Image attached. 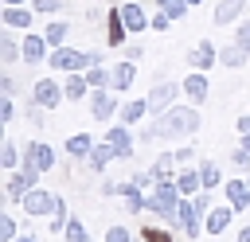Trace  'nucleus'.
Here are the masks:
<instances>
[{
	"label": "nucleus",
	"mask_w": 250,
	"mask_h": 242,
	"mask_svg": "<svg viewBox=\"0 0 250 242\" xmlns=\"http://www.w3.org/2000/svg\"><path fill=\"white\" fill-rule=\"evenodd\" d=\"M199 113L191 109V105H172L168 113H160V121H152L141 137L145 141H156V137H188V133H195L199 129Z\"/></svg>",
	"instance_id": "1"
},
{
	"label": "nucleus",
	"mask_w": 250,
	"mask_h": 242,
	"mask_svg": "<svg viewBox=\"0 0 250 242\" xmlns=\"http://www.w3.org/2000/svg\"><path fill=\"white\" fill-rule=\"evenodd\" d=\"M55 70H62V74H74V70H90V66H98L102 62V55L98 51H74V47H59V51H51V59H47Z\"/></svg>",
	"instance_id": "2"
},
{
	"label": "nucleus",
	"mask_w": 250,
	"mask_h": 242,
	"mask_svg": "<svg viewBox=\"0 0 250 242\" xmlns=\"http://www.w3.org/2000/svg\"><path fill=\"white\" fill-rule=\"evenodd\" d=\"M145 207H148V211H156L160 219H168V222H172V219L180 215V187H176L172 180H164V183H156Z\"/></svg>",
	"instance_id": "3"
},
{
	"label": "nucleus",
	"mask_w": 250,
	"mask_h": 242,
	"mask_svg": "<svg viewBox=\"0 0 250 242\" xmlns=\"http://www.w3.org/2000/svg\"><path fill=\"white\" fill-rule=\"evenodd\" d=\"M59 203H62V199H55L51 191H39V187H31V191L20 199V207H23L27 215H55Z\"/></svg>",
	"instance_id": "4"
},
{
	"label": "nucleus",
	"mask_w": 250,
	"mask_h": 242,
	"mask_svg": "<svg viewBox=\"0 0 250 242\" xmlns=\"http://www.w3.org/2000/svg\"><path fill=\"white\" fill-rule=\"evenodd\" d=\"M62 98H66V94H62V86H59L55 78H39V82L31 86V101L43 105V109H55Z\"/></svg>",
	"instance_id": "5"
},
{
	"label": "nucleus",
	"mask_w": 250,
	"mask_h": 242,
	"mask_svg": "<svg viewBox=\"0 0 250 242\" xmlns=\"http://www.w3.org/2000/svg\"><path fill=\"white\" fill-rule=\"evenodd\" d=\"M176 94H180V86H176V82H156V86H152V94H148L145 101H148V109H152V113H168V109H172V101H176Z\"/></svg>",
	"instance_id": "6"
},
{
	"label": "nucleus",
	"mask_w": 250,
	"mask_h": 242,
	"mask_svg": "<svg viewBox=\"0 0 250 242\" xmlns=\"http://www.w3.org/2000/svg\"><path fill=\"white\" fill-rule=\"evenodd\" d=\"M51 164H55V152H51V144H43V141H31V144L23 148V168L47 172Z\"/></svg>",
	"instance_id": "7"
},
{
	"label": "nucleus",
	"mask_w": 250,
	"mask_h": 242,
	"mask_svg": "<svg viewBox=\"0 0 250 242\" xmlns=\"http://www.w3.org/2000/svg\"><path fill=\"white\" fill-rule=\"evenodd\" d=\"M188 59H191V66H195V70H207V66H215V62H219V47H215V43H207V39H199V43L191 47V55H188Z\"/></svg>",
	"instance_id": "8"
},
{
	"label": "nucleus",
	"mask_w": 250,
	"mask_h": 242,
	"mask_svg": "<svg viewBox=\"0 0 250 242\" xmlns=\"http://www.w3.org/2000/svg\"><path fill=\"white\" fill-rule=\"evenodd\" d=\"M35 180H39V172H35V168H23V172H16V176L8 180V199H23V195L35 187Z\"/></svg>",
	"instance_id": "9"
},
{
	"label": "nucleus",
	"mask_w": 250,
	"mask_h": 242,
	"mask_svg": "<svg viewBox=\"0 0 250 242\" xmlns=\"http://www.w3.org/2000/svg\"><path fill=\"white\" fill-rule=\"evenodd\" d=\"M121 20H125V27L129 31H145V27H152V16H145V8L141 4H121Z\"/></svg>",
	"instance_id": "10"
},
{
	"label": "nucleus",
	"mask_w": 250,
	"mask_h": 242,
	"mask_svg": "<svg viewBox=\"0 0 250 242\" xmlns=\"http://www.w3.org/2000/svg\"><path fill=\"white\" fill-rule=\"evenodd\" d=\"M113 109H117L113 94H109V90H94V98H90V113H94V121H109Z\"/></svg>",
	"instance_id": "11"
},
{
	"label": "nucleus",
	"mask_w": 250,
	"mask_h": 242,
	"mask_svg": "<svg viewBox=\"0 0 250 242\" xmlns=\"http://www.w3.org/2000/svg\"><path fill=\"white\" fill-rule=\"evenodd\" d=\"M199 215H203V211L195 207V199H191V203H180V215H176V219H180V226L188 230V238L199 234Z\"/></svg>",
	"instance_id": "12"
},
{
	"label": "nucleus",
	"mask_w": 250,
	"mask_h": 242,
	"mask_svg": "<svg viewBox=\"0 0 250 242\" xmlns=\"http://www.w3.org/2000/svg\"><path fill=\"white\" fill-rule=\"evenodd\" d=\"M227 199H230L234 211H246V207H250V183H246V180H230V183H227Z\"/></svg>",
	"instance_id": "13"
},
{
	"label": "nucleus",
	"mask_w": 250,
	"mask_h": 242,
	"mask_svg": "<svg viewBox=\"0 0 250 242\" xmlns=\"http://www.w3.org/2000/svg\"><path fill=\"white\" fill-rule=\"evenodd\" d=\"M242 8H246V0H219L215 4V23H234L238 16H242Z\"/></svg>",
	"instance_id": "14"
},
{
	"label": "nucleus",
	"mask_w": 250,
	"mask_h": 242,
	"mask_svg": "<svg viewBox=\"0 0 250 242\" xmlns=\"http://www.w3.org/2000/svg\"><path fill=\"white\" fill-rule=\"evenodd\" d=\"M23 59H27V62L51 59V55H47V35H27V39H23Z\"/></svg>",
	"instance_id": "15"
},
{
	"label": "nucleus",
	"mask_w": 250,
	"mask_h": 242,
	"mask_svg": "<svg viewBox=\"0 0 250 242\" xmlns=\"http://www.w3.org/2000/svg\"><path fill=\"white\" fill-rule=\"evenodd\" d=\"M230 215H234V207H211L207 211V234H223L230 226Z\"/></svg>",
	"instance_id": "16"
},
{
	"label": "nucleus",
	"mask_w": 250,
	"mask_h": 242,
	"mask_svg": "<svg viewBox=\"0 0 250 242\" xmlns=\"http://www.w3.org/2000/svg\"><path fill=\"white\" fill-rule=\"evenodd\" d=\"M86 90H90V82H86V74H66V82H62V94H66V101H78V98H86Z\"/></svg>",
	"instance_id": "17"
},
{
	"label": "nucleus",
	"mask_w": 250,
	"mask_h": 242,
	"mask_svg": "<svg viewBox=\"0 0 250 242\" xmlns=\"http://www.w3.org/2000/svg\"><path fill=\"white\" fill-rule=\"evenodd\" d=\"M184 94H188L191 101H203V98H207V74H203V70L188 74V78H184Z\"/></svg>",
	"instance_id": "18"
},
{
	"label": "nucleus",
	"mask_w": 250,
	"mask_h": 242,
	"mask_svg": "<svg viewBox=\"0 0 250 242\" xmlns=\"http://www.w3.org/2000/svg\"><path fill=\"white\" fill-rule=\"evenodd\" d=\"M4 23L8 27H31V12L23 4H4Z\"/></svg>",
	"instance_id": "19"
},
{
	"label": "nucleus",
	"mask_w": 250,
	"mask_h": 242,
	"mask_svg": "<svg viewBox=\"0 0 250 242\" xmlns=\"http://www.w3.org/2000/svg\"><path fill=\"white\" fill-rule=\"evenodd\" d=\"M133 78H137V70H133V62L125 59V62H117V66H113L109 86H113V90H129V86H133Z\"/></svg>",
	"instance_id": "20"
},
{
	"label": "nucleus",
	"mask_w": 250,
	"mask_h": 242,
	"mask_svg": "<svg viewBox=\"0 0 250 242\" xmlns=\"http://www.w3.org/2000/svg\"><path fill=\"white\" fill-rule=\"evenodd\" d=\"M105 141L117 148V156H129V152H133V137H129V129H125V125L109 129V133H105Z\"/></svg>",
	"instance_id": "21"
},
{
	"label": "nucleus",
	"mask_w": 250,
	"mask_h": 242,
	"mask_svg": "<svg viewBox=\"0 0 250 242\" xmlns=\"http://www.w3.org/2000/svg\"><path fill=\"white\" fill-rule=\"evenodd\" d=\"M113 156H117V148H113L109 141H105V144H94V148H90V168H94V172H102Z\"/></svg>",
	"instance_id": "22"
},
{
	"label": "nucleus",
	"mask_w": 250,
	"mask_h": 242,
	"mask_svg": "<svg viewBox=\"0 0 250 242\" xmlns=\"http://www.w3.org/2000/svg\"><path fill=\"white\" fill-rule=\"evenodd\" d=\"M176 187H180V195H195V191L203 187V176L188 168V172H180V176H176Z\"/></svg>",
	"instance_id": "23"
},
{
	"label": "nucleus",
	"mask_w": 250,
	"mask_h": 242,
	"mask_svg": "<svg viewBox=\"0 0 250 242\" xmlns=\"http://www.w3.org/2000/svg\"><path fill=\"white\" fill-rule=\"evenodd\" d=\"M125 20H121V8H113L109 12V47H121V39H125Z\"/></svg>",
	"instance_id": "24"
},
{
	"label": "nucleus",
	"mask_w": 250,
	"mask_h": 242,
	"mask_svg": "<svg viewBox=\"0 0 250 242\" xmlns=\"http://www.w3.org/2000/svg\"><path fill=\"white\" fill-rule=\"evenodd\" d=\"M219 62H223V66H242V62H246V51H242L238 43H227V47H219Z\"/></svg>",
	"instance_id": "25"
},
{
	"label": "nucleus",
	"mask_w": 250,
	"mask_h": 242,
	"mask_svg": "<svg viewBox=\"0 0 250 242\" xmlns=\"http://www.w3.org/2000/svg\"><path fill=\"white\" fill-rule=\"evenodd\" d=\"M90 148H94V137H90V133H74V137L66 141V152H70V156H90Z\"/></svg>",
	"instance_id": "26"
},
{
	"label": "nucleus",
	"mask_w": 250,
	"mask_h": 242,
	"mask_svg": "<svg viewBox=\"0 0 250 242\" xmlns=\"http://www.w3.org/2000/svg\"><path fill=\"white\" fill-rule=\"evenodd\" d=\"M66 31H70V27H66V20H51L43 35H47V43H51V47H62V39H66Z\"/></svg>",
	"instance_id": "27"
},
{
	"label": "nucleus",
	"mask_w": 250,
	"mask_h": 242,
	"mask_svg": "<svg viewBox=\"0 0 250 242\" xmlns=\"http://www.w3.org/2000/svg\"><path fill=\"white\" fill-rule=\"evenodd\" d=\"M0 55H4V62H16V59H23V43H16L12 35H0Z\"/></svg>",
	"instance_id": "28"
},
{
	"label": "nucleus",
	"mask_w": 250,
	"mask_h": 242,
	"mask_svg": "<svg viewBox=\"0 0 250 242\" xmlns=\"http://www.w3.org/2000/svg\"><path fill=\"white\" fill-rule=\"evenodd\" d=\"M109 78H113V70H102V66H90V70H86V82H90L94 90H105Z\"/></svg>",
	"instance_id": "29"
},
{
	"label": "nucleus",
	"mask_w": 250,
	"mask_h": 242,
	"mask_svg": "<svg viewBox=\"0 0 250 242\" xmlns=\"http://www.w3.org/2000/svg\"><path fill=\"white\" fill-rule=\"evenodd\" d=\"M145 113H148V101H129V105L121 109V121H125V125H133V121H141Z\"/></svg>",
	"instance_id": "30"
},
{
	"label": "nucleus",
	"mask_w": 250,
	"mask_h": 242,
	"mask_svg": "<svg viewBox=\"0 0 250 242\" xmlns=\"http://www.w3.org/2000/svg\"><path fill=\"white\" fill-rule=\"evenodd\" d=\"M156 8H160V12H168L172 20H180V16H188V8H191V4H188V0H156Z\"/></svg>",
	"instance_id": "31"
},
{
	"label": "nucleus",
	"mask_w": 250,
	"mask_h": 242,
	"mask_svg": "<svg viewBox=\"0 0 250 242\" xmlns=\"http://www.w3.org/2000/svg\"><path fill=\"white\" fill-rule=\"evenodd\" d=\"M199 176H203V187H215V183H219V164L203 160V164H199Z\"/></svg>",
	"instance_id": "32"
},
{
	"label": "nucleus",
	"mask_w": 250,
	"mask_h": 242,
	"mask_svg": "<svg viewBox=\"0 0 250 242\" xmlns=\"http://www.w3.org/2000/svg\"><path fill=\"white\" fill-rule=\"evenodd\" d=\"M0 242H16V219L12 215L0 219Z\"/></svg>",
	"instance_id": "33"
},
{
	"label": "nucleus",
	"mask_w": 250,
	"mask_h": 242,
	"mask_svg": "<svg viewBox=\"0 0 250 242\" xmlns=\"http://www.w3.org/2000/svg\"><path fill=\"white\" fill-rule=\"evenodd\" d=\"M66 242H86V226H82L78 219L66 222Z\"/></svg>",
	"instance_id": "34"
},
{
	"label": "nucleus",
	"mask_w": 250,
	"mask_h": 242,
	"mask_svg": "<svg viewBox=\"0 0 250 242\" xmlns=\"http://www.w3.org/2000/svg\"><path fill=\"white\" fill-rule=\"evenodd\" d=\"M16 160H20V152H16V144L8 141V144L0 148V164H4V168H16Z\"/></svg>",
	"instance_id": "35"
},
{
	"label": "nucleus",
	"mask_w": 250,
	"mask_h": 242,
	"mask_svg": "<svg viewBox=\"0 0 250 242\" xmlns=\"http://www.w3.org/2000/svg\"><path fill=\"white\" fill-rule=\"evenodd\" d=\"M145 242H172L168 230H156V226H145Z\"/></svg>",
	"instance_id": "36"
},
{
	"label": "nucleus",
	"mask_w": 250,
	"mask_h": 242,
	"mask_svg": "<svg viewBox=\"0 0 250 242\" xmlns=\"http://www.w3.org/2000/svg\"><path fill=\"white\" fill-rule=\"evenodd\" d=\"M62 0H31V12H59Z\"/></svg>",
	"instance_id": "37"
},
{
	"label": "nucleus",
	"mask_w": 250,
	"mask_h": 242,
	"mask_svg": "<svg viewBox=\"0 0 250 242\" xmlns=\"http://www.w3.org/2000/svg\"><path fill=\"white\" fill-rule=\"evenodd\" d=\"M234 43H238V47H242V51L250 55V23H242V27H238V35H234Z\"/></svg>",
	"instance_id": "38"
},
{
	"label": "nucleus",
	"mask_w": 250,
	"mask_h": 242,
	"mask_svg": "<svg viewBox=\"0 0 250 242\" xmlns=\"http://www.w3.org/2000/svg\"><path fill=\"white\" fill-rule=\"evenodd\" d=\"M168 23H172L168 12H156V16H152V31H168Z\"/></svg>",
	"instance_id": "39"
},
{
	"label": "nucleus",
	"mask_w": 250,
	"mask_h": 242,
	"mask_svg": "<svg viewBox=\"0 0 250 242\" xmlns=\"http://www.w3.org/2000/svg\"><path fill=\"white\" fill-rule=\"evenodd\" d=\"M105 242H129V230H125V226H109Z\"/></svg>",
	"instance_id": "40"
},
{
	"label": "nucleus",
	"mask_w": 250,
	"mask_h": 242,
	"mask_svg": "<svg viewBox=\"0 0 250 242\" xmlns=\"http://www.w3.org/2000/svg\"><path fill=\"white\" fill-rule=\"evenodd\" d=\"M16 117V109H12V98L4 94V101H0V121H12Z\"/></svg>",
	"instance_id": "41"
},
{
	"label": "nucleus",
	"mask_w": 250,
	"mask_h": 242,
	"mask_svg": "<svg viewBox=\"0 0 250 242\" xmlns=\"http://www.w3.org/2000/svg\"><path fill=\"white\" fill-rule=\"evenodd\" d=\"M62 222H66V207L59 203V211L51 215V230H62Z\"/></svg>",
	"instance_id": "42"
},
{
	"label": "nucleus",
	"mask_w": 250,
	"mask_h": 242,
	"mask_svg": "<svg viewBox=\"0 0 250 242\" xmlns=\"http://www.w3.org/2000/svg\"><path fill=\"white\" fill-rule=\"evenodd\" d=\"M234 164L246 168V164H250V148H238V152H234Z\"/></svg>",
	"instance_id": "43"
},
{
	"label": "nucleus",
	"mask_w": 250,
	"mask_h": 242,
	"mask_svg": "<svg viewBox=\"0 0 250 242\" xmlns=\"http://www.w3.org/2000/svg\"><path fill=\"white\" fill-rule=\"evenodd\" d=\"M141 55H145V51H141V47H137V43H133V47H125V59H129V62H137V59H141Z\"/></svg>",
	"instance_id": "44"
},
{
	"label": "nucleus",
	"mask_w": 250,
	"mask_h": 242,
	"mask_svg": "<svg viewBox=\"0 0 250 242\" xmlns=\"http://www.w3.org/2000/svg\"><path fill=\"white\" fill-rule=\"evenodd\" d=\"M188 160H191V144L188 148H176V164H188Z\"/></svg>",
	"instance_id": "45"
},
{
	"label": "nucleus",
	"mask_w": 250,
	"mask_h": 242,
	"mask_svg": "<svg viewBox=\"0 0 250 242\" xmlns=\"http://www.w3.org/2000/svg\"><path fill=\"white\" fill-rule=\"evenodd\" d=\"M195 207H199V211L207 215V211H211V195H199V199H195Z\"/></svg>",
	"instance_id": "46"
},
{
	"label": "nucleus",
	"mask_w": 250,
	"mask_h": 242,
	"mask_svg": "<svg viewBox=\"0 0 250 242\" xmlns=\"http://www.w3.org/2000/svg\"><path fill=\"white\" fill-rule=\"evenodd\" d=\"M238 133H250V117H238Z\"/></svg>",
	"instance_id": "47"
},
{
	"label": "nucleus",
	"mask_w": 250,
	"mask_h": 242,
	"mask_svg": "<svg viewBox=\"0 0 250 242\" xmlns=\"http://www.w3.org/2000/svg\"><path fill=\"white\" fill-rule=\"evenodd\" d=\"M234 242H250V226H242V230H238V238H234Z\"/></svg>",
	"instance_id": "48"
},
{
	"label": "nucleus",
	"mask_w": 250,
	"mask_h": 242,
	"mask_svg": "<svg viewBox=\"0 0 250 242\" xmlns=\"http://www.w3.org/2000/svg\"><path fill=\"white\" fill-rule=\"evenodd\" d=\"M242 148H250V133H242Z\"/></svg>",
	"instance_id": "49"
},
{
	"label": "nucleus",
	"mask_w": 250,
	"mask_h": 242,
	"mask_svg": "<svg viewBox=\"0 0 250 242\" xmlns=\"http://www.w3.org/2000/svg\"><path fill=\"white\" fill-rule=\"evenodd\" d=\"M16 242H35V238H31V234H27V238H16Z\"/></svg>",
	"instance_id": "50"
},
{
	"label": "nucleus",
	"mask_w": 250,
	"mask_h": 242,
	"mask_svg": "<svg viewBox=\"0 0 250 242\" xmlns=\"http://www.w3.org/2000/svg\"><path fill=\"white\" fill-rule=\"evenodd\" d=\"M4 4H23V0H4Z\"/></svg>",
	"instance_id": "51"
},
{
	"label": "nucleus",
	"mask_w": 250,
	"mask_h": 242,
	"mask_svg": "<svg viewBox=\"0 0 250 242\" xmlns=\"http://www.w3.org/2000/svg\"><path fill=\"white\" fill-rule=\"evenodd\" d=\"M188 4H191V8H195V4H199V0H188Z\"/></svg>",
	"instance_id": "52"
},
{
	"label": "nucleus",
	"mask_w": 250,
	"mask_h": 242,
	"mask_svg": "<svg viewBox=\"0 0 250 242\" xmlns=\"http://www.w3.org/2000/svg\"><path fill=\"white\" fill-rule=\"evenodd\" d=\"M246 183H250V180H246Z\"/></svg>",
	"instance_id": "53"
}]
</instances>
